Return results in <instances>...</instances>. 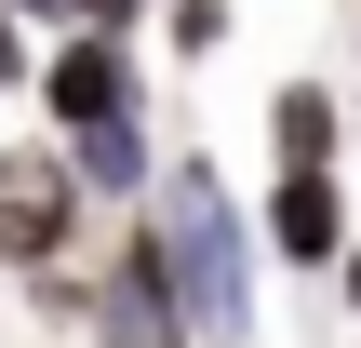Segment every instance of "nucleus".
<instances>
[{
  "label": "nucleus",
  "instance_id": "obj_7",
  "mask_svg": "<svg viewBox=\"0 0 361 348\" xmlns=\"http://www.w3.org/2000/svg\"><path fill=\"white\" fill-rule=\"evenodd\" d=\"M335 148H348L335 80H281V94H268V161H335Z\"/></svg>",
  "mask_w": 361,
  "mask_h": 348
},
{
  "label": "nucleus",
  "instance_id": "obj_2",
  "mask_svg": "<svg viewBox=\"0 0 361 348\" xmlns=\"http://www.w3.org/2000/svg\"><path fill=\"white\" fill-rule=\"evenodd\" d=\"M94 348H201L188 322V282H174V241H161V215H134L121 241H107V268H94Z\"/></svg>",
  "mask_w": 361,
  "mask_h": 348
},
{
  "label": "nucleus",
  "instance_id": "obj_9",
  "mask_svg": "<svg viewBox=\"0 0 361 348\" xmlns=\"http://www.w3.org/2000/svg\"><path fill=\"white\" fill-rule=\"evenodd\" d=\"M0 94H40V54H27V13L0 0Z\"/></svg>",
  "mask_w": 361,
  "mask_h": 348
},
{
  "label": "nucleus",
  "instance_id": "obj_10",
  "mask_svg": "<svg viewBox=\"0 0 361 348\" xmlns=\"http://www.w3.org/2000/svg\"><path fill=\"white\" fill-rule=\"evenodd\" d=\"M13 13H27V27H80L94 0H13Z\"/></svg>",
  "mask_w": 361,
  "mask_h": 348
},
{
  "label": "nucleus",
  "instance_id": "obj_4",
  "mask_svg": "<svg viewBox=\"0 0 361 348\" xmlns=\"http://www.w3.org/2000/svg\"><path fill=\"white\" fill-rule=\"evenodd\" d=\"M121 107H147V67H134V27H54L40 40V121L54 134H80V121H121Z\"/></svg>",
  "mask_w": 361,
  "mask_h": 348
},
{
  "label": "nucleus",
  "instance_id": "obj_5",
  "mask_svg": "<svg viewBox=\"0 0 361 348\" xmlns=\"http://www.w3.org/2000/svg\"><path fill=\"white\" fill-rule=\"evenodd\" d=\"M268 255L281 268H335L348 255V188H335V161H268Z\"/></svg>",
  "mask_w": 361,
  "mask_h": 348
},
{
  "label": "nucleus",
  "instance_id": "obj_11",
  "mask_svg": "<svg viewBox=\"0 0 361 348\" xmlns=\"http://www.w3.org/2000/svg\"><path fill=\"white\" fill-rule=\"evenodd\" d=\"M147 13H161V0H94V27H147Z\"/></svg>",
  "mask_w": 361,
  "mask_h": 348
},
{
  "label": "nucleus",
  "instance_id": "obj_8",
  "mask_svg": "<svg viewBox=\"0 0 361 348\" xmlns=\"http://www.w3.org/2000/svg\"><path fill=\"white\" fill-rule=\"evenodd\" d=\"M161 40H174V54H188V67H201V54H214V40H228V0H161Z\"/></svg>",
  "mask_w": 361,
  "mask_h": 348
},
{
  "label": "nucleus",
  "instance_id": "obj_6",
  "mask_svg": "<svg viewBox=\"0 0 361 348\" xmlns=\"http://www.w3.org/2000/svg\"><path fill=\"white\" fill-rule=\"evenodd\" d=\"M67 148H80V188H94V201H147V188H161V148H147V107H121V121H80Z\"/></svg>",
  "mask_w": 361,
  "mask_h": 348
},
{
  "label": "nucleus",
  "instance_id": "obj_3",
  "mask_svg": "<svg viewBox=\"0 0 361 348\" xmlns=\"http://www.w3.org/2000/svg\"><path fill=\"white\" fill-rule=\"evenodd\" d=\"M80 215H94V188H80V148L67 134L0 148V268H54L80 241Z\"/></svg>",
  "mask_w": 361,
  "mask_h": 348
},
{
  "label": "nucleus",
  "instance_id": "obj_12",
  "mask_svg": "<svg viewBox=\"0 0 361 348\" xmlns=\"http://www.w3.org/2000/svg\"><path fill=\"white\" fill-rule=\"evenodd\" d=\"M335 295H348V322H361V241H348V255H335Z\"/></svg>",
  "mask_w": 361,
  "mask_h": 348
},
{
  "label": "nucleus",
  "instance_id": "obj_1",
  "mask_svg": "<svg viewBox=\"0 0 361 348\" xmlns=\"http://www.w3.org/2000/svg\"><path fill=\"white\" fill-rule=\"evenodd\" d=\"M147 215H161V241H174V282H188L201 348H255V255H268V228L228 201L214 148H174L161 188H147Z\"/></svg>",
  "mask_w": 361,
  "mask_h": 348
}]
</instances>
